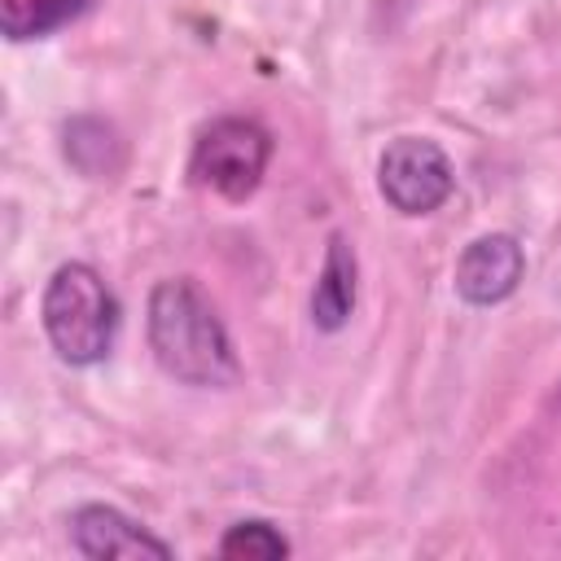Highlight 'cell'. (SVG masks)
<instances>
[{
    "label": "cell",
    "instance_id": "cell-2",
    "mask_svg": "<svg viewBox=\"0 0 561 561\" xmlns=\"http://www.w3.org/2000/svg\"><path fill=\"white\" fill-rule=\"evenodd\" d=\"M39 316L53 351L75 368L101 364L118 337V302L88 263H61L48 276Z\"/></svg>",
    "mask_w": 561,
    "mask_h": 561
},
{
    "label": "cell",
    "instance_id": "cell-9",
    "mask_svg": "<svg viewBox=\"0 0 561 561\" xmlns=\"http://www.w3.org/2000/svg\"><path fill=\"white\" fill-rule=\"evenodd\" d=\"M66 158L83 175H114L118 162H123V149H118V136H114L110 123H101V118H75L66 127Z\"/></svg>",
    "mask_w": 561,
    "mask_h": 561
},
{
    "label": "cell",
    "instance_id": "cell-8",
    "mask_svg": "<svg viewBox=\"0 0 561 561\" xmlns=\"http://www.w3.org/2000/svg\"><path fill=\"white\" fill-rule=\"evenodd\" d=\"M88 0H0V31L9 39H39L75 22Z\"/></svg>",
    "mask_w": 561,
    "mask_h": 561
},
{
    "label": "cell",
    "instance_id": "cell-6",
    "mask_svg": "<svg viewBox=\"0 0 561 561\" xmlns=\"http://www.w3.org/2000/svg\"><path fill=\"white\" fill-rule=\"evenodd\" d=\"M70 543L92 557V561H110V557H171V543L149 535L140 522H131L127 513L110 508V504H83L70 517Z\"/></svg>",
    "mask_w": 561,
    "mask_h": 561
},
{
    "label": "cell",
    "instance_id": "cell-10",
    "mask_svg": "<svg viewBox=\"0 0 561 561\" xmlns=\"http://www.w3.org/2000/svg\"><path fill=\"white\" fill-rule=\"evenodd\" d=\"M219 552H224V557H259V561H276V557L289 552V539H285L272 522L250 517V522L228 526V535L219 539Z\"/></svg>",
    "mask_w": 561,
    "mask_h": 561
},
{
    "label": "cell",
    "instance_id": "cell-7",
    "mask_svg": "<svg viewBox=\"0 0 561 561\" xmlns=\"http://www.w3.org/2000/svg\"><path fill=\"white\" fill-rule=\"evenodd\" d=\"M355 276H359V263H355V250L346 245V237H329V250H324V267H320V280L311 289V320L316 329L324 333H337L351 311H355Z\"/></svg>",
    "mask_w": 561,
    "mask_h": 561
},
{
    "label": "cell",
    "instance_id": "cell-4",
    "mask_svg": "<svg viewBox=\"0 0 561 561\" xmlns=\"http://www.w3.org/2000/svg\"><path fill=\"white\" fill-rule=\"evenodd\" d=\"M377 188L399 215H430L451 197L456 171H451V158L434 140L399 136L386 145L377 162Z\"/></svg>",
    "mask_w": 561,
    "mask_h": 561
},
{
    "label": "cell",
    "instance_id": "cell-1",
    "mask_svg": "<svg viewBox=\"0 0 561 561\" xmlns=\"http://www.w3.org/2000/svg\"><path fill=\"white\" fill-rule=\"evenodd\" d=\"M145 329H149V351L167 377L184 386H232L241 377L224 320L188 276H171L153 285Z\"/></svg>",
    "mask_w": 561,
    "mask_h": 561
},
{
    "label": "cell",
    "instance_id": "cell-5",
    "mask_svg": "<svg viewBox=\"0 0 561 561\" xmlns=\"http://www.w3.org/2000/svg\"><path fill=\"white\" fill-rule=\"evenodd\" d=\"M526 272V254L517 245V237L508 232H486L478 241H469L456 259V294L473 307H495L504 302Z\"/></svg>",
    "mask_w": 561,
    "mask_h": 561
},
{
    "label": "cell",
    "instance_id": "cell-3",
    "mask_svg": "<svg viewBox=\"0 0 561 561\" xmlns=\"http://www.w3.org/2000/svg\"><path fill=\"white\" fill-rule=\"evenodd\" d=\"M272 158V136L254 123V118H215L210 127H202L193 158H188V175L228 197V202H245Z\"/></svg>",
    "mask_w": 561,
    "mask_h": 561
}]
</instances>
